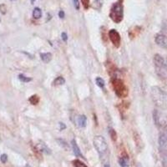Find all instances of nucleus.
<instances>
[{
	"mask_svg": "<svg viewBox=\"0 0 167 167\" xmlns=\"http://www.w3.org/2000/svg\"><path fill=\"white\" fill-rule=\"evenodd\" d=\"M94 143V146H95V150H97L99 155L100 156H103L107 152L108 150V144H107L106 140L102 136H96L94 138L93 141Z\"/></svg>",
	"mask_w": 167,
	"mask_h": 167,
	"instance_id": "7ed1b4c3",
	"label": "nucleus"
},
{
	"mask_svg": "<svg viewBox=\"0 0 167 167\" xmlns=\"http://www.w3.org/2000/svg\"><path fill=\"white\" fill-rule=\"evenodd\" d=\"M87 124V118L85 115H80L78 118V124L79 127H84L86 126Z\"/></svg>",
	"mask_w": 167,
	"mask_h": 167,
	"instance_id": "4468645a",
	"label": "nucleus"
},
{
	"mask_svg": "<svg viewBox=\"0 0 167 167\" xmlns=\"http://www.w3.org/2000/svg\"><path fill=\"white\" fill-rule=\"evenodd\" d=\"M104 167H110V165L109 163H105V164L104 165Z\"/></svg>",
	"mask_w": 167,
	"mask_h": 167,
	"instance_id": "c756f323",
	"label": "nucleus"
},
{
	"mask_svg": "<svg viewBox=\"0 0 167 167\" xmlns=\"http://www.w3.org/2000/svg\"><path fill=\"white\" fill-rule=\"evenodd\" d=\"M154 63L155 68H166L167 69V59H165L161 55H156L154 56Z\"/></svg>",
	"mask_w": 167,
	"mask_h": 167,
	"instance_id": "6e6552de",
	"label": "nucleus"
},
{
	"mask_svg": "<svg viewBox=\"0 0 167 167\" xmlns=\"http://www.w3.org/2000/svg\"><path fill=\"white\" fill-rule=\"evenodd\" d=\"M64 12L63 11V10H60V11L59 12V18H64Z\"/></svg>",
	"mask_w": 167,
	"mask_h": 167,
	"instance_id": "cd10ccee",
	"label": "nucleus"
},
{
	"mask_svg": "<svg viewBox=\"0 0 167 167\" xmlns=\"http://www.w3.org/2000/svg\"><path fill=\"white\" fill-rule=\"evenodd\" d=\"M155 42L156 43L163 49H167V36L162 34H158L155 37Z\"/></svg>",
	"mask_w": 167,
	"mask_h": 167,
	"instance_id": "1a4fd4ad",
	"label": "nucleus"
},
{
	"mask_svg": "<svg viewBox=\"0 0 167 167\" xmlns=\"http://www.w3.org/2000/svg\"><path fill=\"white\" fill-rule=\"evenodd\" d=\"M153 119L155 124L158 127H164L167 123V116L161 110H155L153 111Z\"/></svg>",
	"mask_w": 167,
	"mask_h": 167,
	"instance_id": "39448f33",
	"label": "nucleus"
},
{
	"mask_svg": "<svg viewBox=\"0 0 167 167\" xmlns=\"http://www.w3.org/2000/svg\"><path fill=\"white\" fill-rule=\"evenodd\" d=\"M1 161L3 162V163H6L7 162V160H8V156H7V155H5V154H3V155H2L1 156Z\"/></svg>",
	"mask_w": 167,
	"mask_h": 167,
	"instance_id": "a878e982",
	"label": "nucleus"
},
{
	"mask_svg": "<svg viewBox=\"0 0 167 167\" xmlns=\"http://www.w3.org/2000/svg\"><path fill=\"white\" fill-rule=\"evenodd\" d=\"M42 16V11L39 8H35L33 11V17L35 18V19H39Z\"/></svg>",
	"mask_w": 167,
	"mask_h": 167,
	"instance_id": "dca6fc26",
	"label": "nucleus"
},
{
	"mask_svg": "<svg viewBox=\"0 0 167 167\" xmlns=\"http://www.w3.org/2000/svg\"><path fill=\"white\" fill-rule=\"evenodd\" d=\"M59 128H60V130H63L64 129H66V125L63 123H59Z\"/></svg>",
	"mask_w": 167,
	"mask_h": 167,
	"instance_id": "c85d7f7f",
	"label": "nucleus"
},
{
	"mask_svg": "<svg viewBox=\"0 0 167 167\" xmlns=\"http://www.w3.org/2000/svg\"><path fill=\"white\" fill-rule=\"evenodd\" d=\"M95 82H96V84L98 85L100 88L101 89H104V86H105V83H104V80L100 77H97L95 79Z\"/></svg>",
	"mask_w": 167,
	"mask_h": 167,
	"instance_id": "a211bd4d",
	"label": "nucleus"
},
{
	"mask_svg": "<svg viewBox=\"0 0 167 167\" xmlns=\"http://www.w3.org/2000/svg\"><path fill=\"white\" fill-rule=\"evenodd\" d=\"M12 1H13V0H12Z\"/></svg>",
	"mask_w": 167,
	"mask_h": 167,
	"instance_id": "2f4dec72",
	"label": "nucleus"
},
{
	"mask_svg": "<svg viewBox=\"0 0 167 167\" xmlns=\"http://www.w3.org/2000/svg\"><path fill=\"white\" fill-rule=\"evenodd\" d=\"M73 2V4H74V6H75V8L77 10H79V8H80V3H79V0H72Z\"/></svg>",
	"mask_w": 167,
	"mask_h": 167,
	"instance_id": "b1692460",
	"label": "nucleus"
},
{
	"mask_svg": "<svg viewBox=\"0 0 167 167\" xmlns=\"http://www.w3.org/2000/svg\"><path fill=\"white\" fill-rule=\"evenodd\" d=\"M119 164L121 167H128L130 165L129 164V157L127 156H122L119 160Z\"/></svg>",
	"mask_w": 167,
	"mask_h": 167,
	"instance_id": "f8f14e48",
	"label": "nucleus"
},
{
	"mask_svg": "<svg viewBox=\"0 0 167 167\" xmlns=\"http://www.w3.org/2000/svg\"><path fill=\"white\" fill-rule=\"evenodd\" d=\"M73 165H74V167H88L86 165L83 163V162L79 161V160H75L73 161Z\"/></svg>",
	"mask_w": 167,
	"mask_h": 167,
	"instance_id": "aec40b11",
	"label": "nucleus"
},
{
	"mask_svg": "<svg viewBox=\"0 0 167 167\" xmlns=\"http://www.w3.org/2000/svg\"><path fill=\"white\" fill-rule=\"evenodd\" d=\"M158 143L159 148L161 151L167 150V126L160 134Z\"/></svg>",
	"mask_w": 167,
	"mask_h": 167,
	"instance_id": "423d86ee",
	"label": "nucleus"
},
{
	"mask_svg": "<svg viewBox=\"0 0 167 167\" xmlns=\"http://www.w3.org/2000/svg\"><path fill=\"white\" fill-rule=\"evenodd\" d=\"M57 141L58 143L59 144V145H61L63 148H64L65 150H68V149H69V145L67 144L66 142L63 141V140H62V139H58Z\"/></svg>",
	"mask_w": 167,
	"mask_h": 167,
	"instance_id": "412c9836",
	"label": "nucleus"
},
{
	"mask_svg": "<svg viewBox=\"0 0 167 167\" xmlns=\"http://www.w3.org/2000/svg\"><path fill=\"white\" fill-rule=\"evenodd\" d=\"M29 102L31 103L32 104H37L39 102V96L38 95H33L31 96L30 98H29Z\"/></svg>",
	"mask_w": 167,
	"mask_h": 167,
	"instance_id": "6ab92c4d",
	"label": "nucleus"
},
{
	"mask_svg": "<svg viewBox=\"0 0 167 167\" xmlns=\"http://www.w3.org/2000/svg\"><path fill=\"white\" fill-rule=\"evenodd\" d=\"M109 134H110V137L112 139V141H115L116 139H117V135H116V132L115 130H114L112 128H109Z\"/></svg>",
	"mask_w": 167,
	"mask_h": 167,
	"instance_id": "4be33fe9",
	"label": "nucleus"
},
{
	"mask_svg": "<svg viewBox=\"0 0 167 167\" xmlns=\"http://www.w3.org/2000/svg\"><path fill=\"white\" fill-rule=\"evenodd\" d=\"M124 16V10H123V5L120 3H115L110 9V17L115 23H119L123 20Z\"/></svg>",
	"mask_w": 167,
	"mask_h": 167,
	"instance_id": "f03ea898",
	"label": "nucleus"
},
{
	"mask_svg": "<svg viewBox=\"0 0 167 167\" xmlns=\"http://www.w3.org/2000/svg\"><path fill=\"white\" fill-rule=\"evenodd\" d=\"M35 0H31V3H35Z\"/></svg>",
	"mask_w": 167,
	"mask_h": 167,
	"instance_id": "7c9ffc66",
	"label": "nucleus"
},
{
	"mask_svg": "<svg viewBox=\"0 0 167 167\" xmlns=\"http://www.w3.org/2000/svg\"><path fill=\"white\" fill-rule=\"evenodd\" d=\"M82 1V4H83L84 8L87 9L89 6V0H81Z\"/></svg>",
	"mask_w": 167,
	"mask_h": 167,
	"instance_id": "393cba45",
	"label": "nucleus"
},
{
	"mask_svg": "<svg viewBox=\"0 0 167 167\" xmlns=\"http://www.w3.org/2000/svg\"><path fill=\"white\" fill-rule=\"evenodd\" d=\"M102 6H103V0H94L92 4L93 9H96V10H100Z\"/></svg>",
	"mask_w": 167,
	"mask_h": 167,
	"instance_id": "2eb2a0df",
	"label": "nucleus"
},
{
	"mask_svg": "<svg viewBox=\"0 0 167 167\" xmlns=\"http://www.w3.org/2000/svg\"><path fill=\"white\" fill-rule=\"evenodd\" d=\"M63 84H65V79L62 76H59L54 80V85H62Z\"/></svg>",
	"mask_w": 167,
	"mask_h": 167,
	"instance_id": "f3484780",
	"label": "nucleus"
},
{
	"mask_svg": "<svg viewBox=\"0 0 167 167\" xmlns=\"http://www.w3.org/2000/svg\"><path fill=\"white\" fill-rule=\"evenodd\" d=\"M151 98L156 103V105L160 107H165L167 105V94L163 91L160 87L154 86L151 88Z\"/></svg>",
	"mask_w": 167,
	"mask_h": 167,
	"instance_id": "f257e3e1",
	"label": "nucleus"
},
{
	"mask_svg": "<svg viewBox=\"0 0 167 167\" xmlns=\"http://www.w3.org/2000/svg\"><path fill=\"white\" fill-rule=\"evenodd\" d=\"M71 144H72V149L73 151H74V154L75 156H78V157H83V155L81 153L79 148L78 145H77V142L75 141V140H72L71 141Z\"/></svg>",
	"mask_w": 167,
	"mask_h": 167,
	"instance_id": "9d476101",
	"label": "nucleus"
},
{
	"mask_svg": "<svg viewBox=\"0 0 167 167\" xmlns=\"http://www.w3.org/2000/svg\"><path fill=\"white\" fill-rule=\"evenodd\" d=\"M18 79H19V80L22 81V82H24V83H27V82H29V81L32 80L31 78L26 77V76H24L23 75H18Z\"/></svg>",
	"mask_w": 167,
	"mask_h": 167,
	"instance_id": "5701e85b",
	"label": "nucleus"
},
{
	"mask_svg": "<svg viewBox=\"0 0 167 167\" xmlns=\"http://www.w3.org/2000/svg\"><path fill=\"white\" fill-rule=\"evenodd\" d=\"M40 58L44 63H49L52 59V54L51 53H42L40 54Z\"/></svg>",
	"mask_w": 167,
	"mask_h": 167,
	"instance_id": "9b49d317",
	"label": "nucleus"
},
{
	"mask_svg": "<svg viewBox=\"0 0 167 167\" xmlns=\"http://www.w3.org/2000/svg\"><path fill=\"white\" fill-rule=\"evenodd\" d=\"M38 147H39V150L40 151H42V152L45 153V154H50L51 153V151H50V150H49V148L47 147V145L43 142H40L39 144L38 145Z\"/></svg>",
	"mask_w": 167,
	"mask_h": 167,
	"instance_id": "ddd939ff",
	"label": "nucleus"
},
{
	"mask_svg": "<svg viewBox=\"0 0 167 167\" xmlns=\"http://www.w3.org/2000/svg\"><path fill=\"white\" fill-rule=\"evenodd\" d=\"M112 84L114 89H115V94L118 95L119 97H120V98L126 97L127 95H128V89L123 83V81L120 79H115L112 81Z\"/></svg>",
	"mask_w": 167,
	"mask_h": 167,
	"instance_id": "20e7f679",
	"label": "nucleus"
},
{
	"mask_svg": "<svg viewBox=\"0 0 167 167\" xmlns=\"http://www.w3.org/2000/svg\"><path fill=\"white\" fill-rule=\"evenodd\" d=\"M109 38H110V41L115 45L116 48H119L120 45L121 38L118 31H116L115 29H110L109 31Z\"/></svg>",
	"mask_w": 167,
	"mask_h": 167,
	"instance_id": "0eeeda50",
	"label": "nucleus"
},
{
	"mask_svg": "<svg viewBox=\"0 0 167 167\" xmlns=\"http://www.w3.org/2000/svg\"><path fill=\"white\" fill-rule=\"evenodd\" d=\"M61 38H62V39H63V41H65L66 42L67 39H68V35H67L66 33H62V35H61Z\"/></svg>",
	"mask_w": 167,
	"mask_h": 167,
	"instance_id": "bb28decb",
	"label": "nucleus"
}]
</instances>
